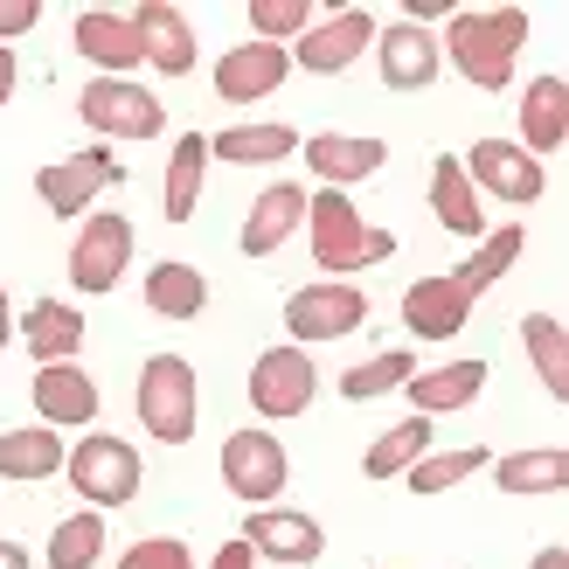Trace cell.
Returning <instances> with one entry per match:
<instances>
[{"label": "cell", "instance_id": "cell-1", "mask_svg": "<svg viewBox=\"0 0 569 569\" xmlns=\"http://www.w3.org/2000/svg\"><path fill=\"white\" fill-rule=\"evenodd\" d=\"M528 28H535L528 8H451L445 36H438V56L472 83V91H507L521 49H528Z\"/></svg>", "mask_w": 569, "mask_h": 569}, {"label": "cell", "instance_id": "cell-2", "mask_svg": "<svg viewBox=\"0 0 569 569\" xmlns=\"http://www.w3.org/2000/svg\"><path fill=\"white\" fill-rule=\"evenodd\" d=\"M306 230H312V264L333 271V278H348V271H368V264L396 258V237L376 230V222H368L340 188L306 194Z\"/></svg>", "mask_w": 569, "mask_h": 569}, {"label": "cell", "instance_id": "cell-3", "mask_svg": "<svg viewBox=\"0 0 569 569\" xmlns=\"http://www.w3.org/2000/svg\"><path fill=\"white\" fill-rule=\"evenodd\" d=\"M132 410H139V423H147L153 445H188L194 423H202V382H194V361L188 355H147L139 389H132Z\"/></svg>", "mask_w": 569, "mask_h": 569}, {"label": "cell", "instance_id": "cell-4", "mask_svg": "<svg viewBox=\"0 0 569 569\" xmlns=\"http://www.w3.org/2000/svg\"><path fill=\"white\" fill-rule=\"evenodd\" d=\"M63 479L77 487L83 507L111 515V507L139 500V479H147V466H139V445L111 438V431H91V438H77V445L63 451Z\"/></svg>", "mask_w": 569, "mask_h": 569}, {"label": "cell", "instance_id": "cell-5", "mask_svg": "<svg viewBox=\"0 0 569 569\" xmlns=\"http://www.w3.org/2000/svg\"><path fill=\"white\" fill-rule=\"evenodd\" d=\"M368 327V292L355 278H312L284 299V333L292 348H320V340H348Z\"/></svg>", "mask_w": 569, "mask_h": 569}, {"label": "cell", "instance_id": "cell-6", "mask_svg": "<svg viewBox=\"0 0 569 569\" xmlns=\"http://www.w3.org/2000/svg\"><path fill=\"white\" fill-rule=\"evenodd\" d=\"M77 111H83V126L98 139H160L167 132V104L132 77H91Z\"/></svg>", "mask_w": 569, "mask_h": 569}, {"label": "cell", "instance_id": "cell-7", "mask_svg": "<svg viewBox=\"0 0 569 569\" xmlns=\"http://www.w3.org/2000/svg\"><path fill=\"white\" fill-rule=\"evenodd\" d=\"M312 389H320V368H312L306 348H264L258 361H250V410H258L264 423H292L312 410Z\"/></svg>", "mask_w": 569, "mask_h": 569}, {"label": "cell", "instance_id": "cell-8", "mask_svg": "<svg viewBox=\"0 0 569 569\" xmlns=\"http://www.w3.org/2000/svg\"><path fill=\"white\" fill-rule=\"evenodd\" d=\"M119 181H126L119 153H111V147H83V153H70V160H49L42 174H36V194H42L49 216L77 222V216H91V202H98L104 188H119Z\"/></svg>", "mask_w": 569, "mask_h": 569}, {"label": "cell", "instance_id": "cell-9", "mask_svg": "<svg viewBox=\"0 0 569 569\" xmlns=\"http://www.w3.org/2000/svg\"><path fill=\"white\" fill-rule=\"evenodd\" d=\"M284 479H292V459H284V438H271L264 423H250V431H230L222 438V487L250 507H271L284 493Z\"/></svg>", "mask_w": 569, "mask_h": 569}, {"label": "cell", "instance_id": "cell-10", "mask_svg": "<svg viewBox=\"0 0 569 569\" xmlns=\"http://www.w3.org/2000/svg\"><path fill=\"white\" fill-rule=\"evenodd\" d=\"M368 42H376V14L368 8H333V14L312 21L284 56H292V70H306V77H340V70H355L368 56Z\"/></svg>", "mask_w": 569, "mask_h": 569}, {"label": "cell", "instance_id": "cell-11", "mask_svg": "<svg viewBox=\"0 0 569 569\" xmlns=\"http://www.w3.org/2000/svg\"><path fill=\"white\" fill-rule=\"evenodd\" d=\"M132 264V216H91V222H77V237H70V284L77 292H119V278Z\"/></svg>", "mask_w": 569, "mask_h": 569}, {"label": "cell", "instance_id": "cell-12", "mask_svg": "<svg viewBox=\"0 0 569 569\" xmlns=\"http://www.w3.org/2000/svg\"><path fill=\"white\" fill-rule=\"evenodd\" d=\"M459 167H466L472 188H487V194H500V202H515V209L549 194V167L535 153H521L515 139H479L472 153H459Z\"/></svg>", "mask_w": 569, "mask_h": 569}, {"label": "cell", "instance_id": "cell-13", "mask_svg": "<svg viewBox=\"0 0 569 569\" xmlns=\"http://www.w3.org/2000/svg\"><path fill=\"white\" fill-rule=\"evenodd\" d=\"M237 542L250 556H264V562H284V569H299V562H320L327 556V528L299 515V507H250V521Z\"/></svg>", "mask_w": 569, "mask_h": 569}, {"label": "cell", "instance_id": "cell-14", "mask_svg": "<svg viewBox=\"0 0 569 569\" xmlns=\"http://www.w3.org/2000/svg\"><path fill=\"white\" fill-rule=\"evenodd\" d=\"M376 63H382V83L389 91H431L445 56H438V36L417 21H389L376 28Z\"/></svg>", "mask_w": 569, "mask_h": 569}, {"label": "cell", "instance_id": "cell-15", "mask_svg": "<svg viewBox=\"0 0 569 569\" xmlns=\"http://www.w3.org/2000/svg\"><path fill=\"white\" fill-rule=\"evenodd\" d=\"M28 396H36V417L49 423V431H83V423L98 417V382L91 368L77 361H56V368H36V382H28Z\"/></svg>", "mask_w": 569, "mask_h": 569}, {"label": "cell", "instance_id": "cell-16", "mask_svg": "<svg viewBox=\"0 0 569 569\" xmlns=\"http://www.w3.org/2000/svg\"><path fill=\"white\" fill-rule=\"evenodd\" d=\"M126 21L139 36V56H147L160 77H188L194 70V28H188V14L174 8V0H139Z\"/></svg>", "mask_w": 569, "mask_h": 569}, {"label": "cell", "instance_id": "cell-17", "mask_svg": "<svg viewBox=\"0 0 569 569\" xmlns=\"http://www.w3.org/2000/svg\"><path fill=\"white\" fill-rule=\"evenodd\" d=\"M292 77V56L278 42H237L230 56H216V98L222 104H258Z\"/></svg>", "mask_w": 569, "mask_h": 569}, {"label": "cell", "instance_id": "cell-18", "mask_svg": "<svg viewBox=\"0 0 569 569\" xmlns=\"http://www.w3.org/2000/svg\"><path fill=\"white\" fill-rule=\"evenodd\" d=\"M306 230V188L299 181H271L258 202H250L243 230H237V250L243 258H271V250H284Z\"/></svg>", "mask_w": 569, "mask_h": 569}, {"label": "cell", "instance_id": "cell-19", "mask_svg": "<svg viewBox=\"0 0 569 569\" xmlns=\"http://www.w3.org/2000/svg\"><path fill=\"white\" fill-rule=\"evenodd\" d=\"M466 320H472V292L451 271L417 278L410 292H403V327L417 340H451V333H466Z\"/></svg>", "mask_w": 569, "mask_h": 569}, {"label": "cell", "instance_id": "cell-20", "mask_svg": "<svg viewBox=\"0 0 569 569\" xmlns=\"http://www.w3.org/2000/svg\"><path fill=\"white\" fill-rule=\"evenodd\" d=\"M382 160H389V147H382L376 132H312V139H306V167H312L327 188H340V194H348L355 181H368Z\"/></svg>", "mask_w": 569, "mask_h": 569}, {"label": "cell", "instance_id": "cell-21", "mask_svg": "<svg viewBox=\"0 0 569 569\" xmlns=\"http://www.w3.org/2000/svg\"><path fill=\"white\" fill-rule=\"evenodd\" d=\"M14 340L36 355V368L77 361V348H83V312L70 299H36L28 312H14Z\"/></svg>", "mask_w": 569, "mask_h": 569}, {"label": "cell", "instance_id": "cell-22", "mask_svg": "<svg viewBox=\"0 0 569 569\" xmlns=\"http://www.w3.org/2000/svg\"><path fill=\"white\" fill-rule=\"evenodd\" d=\"M77 56L91 63L98 77H132L147 56H139V36H132V21L126 14H111V8H83L77 14Z\"/></svg>", "mask_w": 569, "mask_h": 569}, {"label": "cell", "instance_id": "cell-23", "mask_svg": "<svg viewBox=\"0 0 569 569\" xmlns=\"http://www.w3.org/2000/svg\"><path fill=\"white\" fill-rule=\"evenodd\" d=\"M479 389H487V361H445V368H417V376L403 382L410 410L417 417H451V410H472Z\"/></svg>", "mask_w": 569, "mask_h": 569}, {"label": "cell", "instance_id": "cell-24", "mask_svg": "<svg viewBox=\"0 0 569 569\" xmlns=\"http://www.w3.org/2000/svg\"><path fill=\"white\" fill-rule=\"evenodd\" d=\"M515 119H521V139H515L521 153H535V160L562 153V139H569V83L562 77H535L528 91H521Z\"/></svg>", "mask_w": 569, "mask_h": 569}, {"label": "cell", "instance_id": "cell-25", "mask_svg": "<svg viewBox=\"0 0 569 569\" xmlns=\"http://www.w3.org/2000/svg\"><path fill=\"white\" fill-rule=\"evenodd\" d=\"M431 209H438V222H445L451 237H472V243H479V237L493 230V222L479 216V188L466 181L459 153H438V160H431Z\"/></svg>", "mask_w": 569, "mask_h": 569}, {"label": "cell", "instance_id": "cell-26", "mask_svg": "<svg viewBox=\"0 0 569 569\" xmlns=\"http://www.w3.org/2000/svg\"><path fill=\"white\" fill-rule=\"evenodd\" d=\"M493 487H500V493H515V500L562 493V487H569V451H562V445H528V451H507V459H493Z\"/></svg>", "mask_w": 569, "mask_h": 569}, {"label": "cell", "instance_id": "cell-27", "mask_svg": "<svg viewBox=\"0 0 569 569\" xmlns=\"http://www.w3.org/2000/svg\"><path fill=\"white\" fill-rule=\"evenodd\" d=\"M63 431H49V423H21V431H0V479H21V487H36V479H56L63 472Z\"/></svg>", "mask_w": 569, "mask_h": 569}, {"label": "cell", "instance_id": "cell-28", "mask_svg": "<svg viewBox=\"0 0 569 569\" xmlns=\"http://www.w3.org/2000/svg\"><path fill=\"white\" fill-rule=\"evenodd\" d=\"M202 181H209V139L202 132H181L174 153H167V194H160L167 222H188L194 209H202Z\"/></svg>", "mask_w": 569, "mask_h": 569}, {"label": "cell", "instance_id": "cell-29", "mask_svg": "<svg viewBox=\"0 0 569 569\" xmlns=\"http://www.w3.org/2000/svg\"><path fill=\"white\" fill-rule=\"evenodd\" d=\"M202 306H209V278L194 264L160 258L147 271V312H160V320H202Z\"/></svg>", "mask_w": 569, "mask_h": 569}, {"label": "cell", "instance_id": "cell-30", "mask_svg": "<svg viewBox=\"0 0 569 569\" xmlns=\"http://www.w3.org/2000/svg\"><path fill=\"white\" fill-rule=\"evenodd\" d=\"M521 250H528V237H521V222H493V230H487V237L472 243V258H466L459 271H451V278H459L466 292L479 299V292H493V284H500L507 271L521 264Z\"/></svg>", "mask_w": 569, "mask_h": 569}, {"label": "cell", "instance_id": "cell-31", "mask_svg": "<svg viewBox=\"0 0 569 569\" xmlns=\"http://www.w3.org/2000/svg\"><path fill=\"white\" fill-rule=\"evenodd\" d=\"M438 445V431H431V417H403V423H389V431L376 438V445H368V459H361V472L368 479H403L417 459H423V451H431Z\"/></svg>", "mask_w": 569, "mask_h": 569}, {"label": "cell", "instance_id": "cell-32", "mask_svg": "<svg viewBox=\"0 0 569 569\" xmlns=\"http://www.w3.org/2000/svg\"><path fill=\"white\" fill-rule=\"evenodd\" d=\"M299 153V132L292 126H230L209 139V160H230V167H271V160H292Z\"/></svg>", "mask_w": 569, "mask_h": 569}, {"label": "cell", "instance_id": "cell-33", "mask_svg": "<svg viewBox=\"0 0 569 569\" xmlns=\"http://www.w3.org/2000/svg\"><path fill=\"white\" fill-rule=\"evenodd\" d=\"M521 348L535 361V376H542V389L562 403V396H569V327L556 320V312H528V320H521Z\"/></svg>", "mask_w": 569, "mask_h": 569}, {"label": "cell", "instance_id": "cell-34", "mask_svg": "<svg viewBox=\"0 0 569 569\" xmlns=\"http://www.w3.org/2000/svg\"><path fill=\"white\" fill-rule=\"evenodd\" d=\"M493 466V451L487 445H459V451H423V459L403 472L410 479V493L417 500H431V493H451V487H466L472 472H487Z\"/></svg>", "mask_w": 569, "mask_h": 569}, {"label": "cell", "instance_id": "cell-35", "mask_svg": "<svg viewBox=\"0 0 569 569\" xmlns=\"http://www.w3.org/2000/svg\"><path fill=\"white\" fill-rule=\"evenodd\" d=\"M104 542H111V535H104V515H98V507H77L70 521H56L42 562H49V569H98Z\"/></svg>", "mask_w": 569, "mask_h": 569}, {"label": "cell", "instance_id": "cell-36", "mask_svg": "<svg viewBox=\"0 0 569 569\" xmlns=\"http://www.w3.org/2000/svg\"><path fill=\"white\" fill-rule=\"evenodd\" d=\"M410 376H417V355L410 348H382V355H368V361H355L348 376H340V396H348V403H376V396L403 389Z\"/></svg>", "mask_w": 569, "mask_h": 569}, {"label": "cell", "instance_id": "cell-37", "mask_svg": "<svg viewBox=\"0 0 569 569\" xmlns=\"http://www.w3.org/2000/svg\"><path fill=\"white\" fill-rule=\"evenodd\" d=\"M306 28H312V0H250V42L292 49Z\"/></svg>", "mask_w": 569, "mask_h": 569}, {"label": "cell", "instance_id": "cell-38", "mask_svg": "<svg viewBox=\"0 0 569 569\" xmlns=\"http://www.w3.org/2000/svg\"><path fill=\"white\" fill-rule=\"evenodd\" d=\"M119 569H194V549L181 535H139V542L119 556Z\"/></svg>", "mask_w": 569, "mask_h": 569}, {"label": "cell", "instance_id": "cell-39", "mask_svg": "<svg viewBox=\"0 0 569 569\" xmlns=\"http://www.w3.org/2000/svg\"><path fill=\"white\" fill-rule=\"evenodd\" d=\"M42 21V0H0V49H14V36Z\"/></svg>", "mask_w": 569, "mask_h": 569}, {"label": "cell", "instance_id": "cell-40", "mask_svg": "<svg viewBox=\"0 0 569 569\" xmlns=\"http://www.w3.org/2000/svg\"><path fill=\"white\" fill-rule=\"evenodd\" d=\"M209 569H258V556H250L243 542H222V549L209 556Z\"/></svg>", "mask_w": 569, "mask_h": 569}, {"label": "cell", "instance_id": "cell-41", "mask_svg": "<svg viewBox=\"0 0 569 569\" xmlns=\"http://www.w3.org/2000/svg\"><path fill=\"white\" fill-rule=\"evenodd\" d=\"M14 83H21V63H14V49H0V104L14 98Z\"/></svg>", "mask_w": 569, "mask_h": 569}, {"label": "cell", "instance_id": "cell-42", "mask_svg": "<svg viewBox=\"0 0 569 569\" xmlns=\"http://www.w3.org/2000/svg\"><path fill=\"white\" fill-rule=\"evenodd\" d=\"M8 340H14V306H8V284H0V355H8Z\"/></svg>", "mask_w": 569, "mask_h": 569}, {"label": "cell", "instance_id": "cell-43", "mask_svg": "<svg viewBox=\"0 0 569 569\" xmlns=\"http://www.w3.org/2000/svg\"><path fill=\"white\" fill-rule=\"evenodd\" d=\"M528 569H569V549H562V542H549V549H542V556H535Z\"/></svg>", "mask_w": 569, "mask_h": 569}, {"label": "cell", "instance_id": "cell-44", "mask_svg": "<svg viewBox=\"0 0 569 569\" xmlns=\"http://www.w3.org/2000/svg\"><path fill=\"white\" fill-rule=\"evenodd\" d=\"M28 562H36V556H28L21 542H0V569H28Z\"/></svg>", "mask_w": 569, "mask_h": 569}, {"label": "cell", "instance_id": "cell-45", "mask_svg": "<svg viewBox=\"0 0 569 569\" xmlns=\"http://www.w3.org/2000/svg\"><path fill=\"white\" fill-rule=\"evenodd\" d=\"M376 569H403V562H376Z\"/></svg>", "mask_w": 569, "mask_h": 569}]
</instances>
